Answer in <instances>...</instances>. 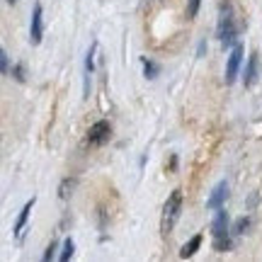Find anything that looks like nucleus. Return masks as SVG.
<instances>
[{
	"label": "nucleus",
	"instance_id": "obj_8",
	"mask_svg": "<svg viewBox=\"0 0 262 262\" xmlns=\"http://www.w3.org/2000/svg\"><path fill=\"white\" fill-rule=\"evenodd\" d=\"M34 202H37V199L32 196L27 204L22 206V211H19V216H17V221H15V233H17V235H22V228L27 226V219H29V214H32V209H34Z\"/></svg>",
	"mask_w": 262,
	"mask_h": 262
},
{
	"label": "nucleus",
	"instance_id": "obj_19",
	"mask_svg": "<svg viewBox=\"0 0 262 262\" xmlns=\"http://www.w3.org/2000/svg\"><path fill=\"white\" fill-rule=\"evenodd\" d=\"M5 3H10V5H15V3H17V0H5Z\"/></svg>",
	"mask_w": 262,
	"mask_h": 262
},
{
	"label": "nucleus",
	"instance_id": "obj_14",
	"mask_svg": "<svg viewBox=\"0 0 262 262\" xmlns=\"http://www.w3.org/2000/svg\"><path fill=\"white\" fill-rule=\"evenodd\" d=\"M0 71H3V75L10 73V61H8V51L5 49H0Z\"/></svg>",
	"mask_w": 262,
	"mask_h": 262
},
{
	"label": "nucleus",
	"instance_id": "obj_7",
	"mask_svg": "<svg viewBox=\"0 0 262 262\" xmlns=\"http://www.w3.org/2000/svg\"><path fill=\"white\" fill-rule=\"evenodd\" d=\"M95 49H97V41H95L93 47L88 49V58H85V85H83V97L90 95V75L95 71Z\"/></svg>",
	"mask_w": 262,
	"mask_h": 262
},
{
	"label": "nucleus",
	"instance_id": "obj_5",
	"mask_svg": "<svg viewBox=\"0 0 262 262\" xmlns=\"http://www.w3.org/2000/svg\"><path fill=\"white\" fill-rule=\"evenodd\" d=\"M226 231H228V214H226L224 206H219L214 224H211V233H214V238H226Z\"/></svg>",
	"mask_w": 262,
	"mask_h": 262
},
{
	"label": "nucleus",
	"instance_id": "obj_17",
	"mask_svg": "<svg viewBox=\"0 0 262 262\" xmlns=\"http://www.w3.org/2000/svg\"><path fill=\"white\" fill-rule=\"evenodd\" d=\"M54 250H56V245L51 243L49 245V250H47V255H44V260H51V257H54Z\"/></svg>",
	"mask_w": 262,
	"mask_h": 262
},
{
	"label": "nucleus",
	"instance_id": "obj_13",
	"mask_svg": "<svg viewBox=\"0 0 262 262\" xmlns=\"http://www.w3.org/2000/svg\"><path fill=\"white\" fill-rule=\"evenodd\" d=\"M250 226V219L248 216H241L238 221H235V226H233V233H245V228Z\"/></svg>",
	"mask_w": 262,
	"mask_h": 262
},
{
	"label": "nucleus",
	"instance_id": "obj_9",
	"mask_svg": "<svg viewBox=\"0 0 262 262\" xmlns=\"http://www.w3.org/2000/svg\"><path fill=\"white\" fill-rule=\"evenodd\" d=\"M257 63H260L257 54H250V58H248V68H245V78H243L245 88H250V85L255 83V78H257Z\"/></svg>",
	"mask_w": 262,
	"mask_h": 262
},
{
	"label": "nucleus",
	"instance_id": "obj_2",
	"mask_svg": "<svg viewBox=\"0 0 262 262\" xmlns=\"http://www.w3.org/2000/svg\"><path fill=\"white\" fill-rule=\"evenodd\" d=\"M241 61H243V47L235 44L231 56H228V63H226V85H233L235 75H238V68H241Z\"/></svg>",
	"mask_w": 262,
	"mask_h": 262
},
{
	"label": "nucleus",
	"instance_id": "obj_1",
	"mask_svg": "<svg viewBox=\"0 0 262 262\" xmlns=\"http://www.w3.org/2000/svg\"><path fill=\"white\" fill-rule=\"evenodd\" d=\"M180 211H182V192H180V189H175V192H172V194L168 196V202H165V206H163L160 231H163L165 235H168L170 231H172V226L178 224Z\"/></svg>",
	"mask_w": 262,
	"mask_h": 262
},
{
	"label": "nucleus",
	"instance_id": "obj_3",
	"mask_svg": "<svg viewBox=\"0 0 262 262\" xmlns=\"http://www.w3.org/2000/svg\"><path fill=\"white\" fill-rule=\"evenodd\" d=\"M110 139V122H95L88 131V143L90 146H102L104 141Z\"/></svg>",
	"mask_w": 262,
	"mask_h": 262
},
{
	"label": "nucleus",
	"instance_id": "obj_16",
	"mask_svg": "<svg viewBox=\"0 0 262 262\" xmlns=\"http://www.w3.org/2000/svg\"><path fill=\"white\" fill-rule=\"evenodd\" d=\"M199 3H202V0H189V10H187V17H194L196 12H199Z\"/></svg>",
	"mask_w": 262,
	"mask_h": 262
},
{
	"label": "nucleus",
	"instance_id": "obj_18",
	"mask_svg": "<svg viewBox=\"0 0 262 262\" xmlns=\"http://www.w3.org/2000/svg\"><path fill=\"white\" fill-rule=\"evenodd\" d=\"M12 73H15L17 80H25V75H22V66H15V71H12Z\"/></svg>",
	"mask_w": 262,
	"mask_h": 262
},
{
	"label": "nucleus",
	"instance_id": "obj_11",
	"mask_svg": "<svg viewBox=\"0 0 262 262\" xmlns=\"http://www.w3.org/2000/svg\"><path fill=\"white\" fill-rule=\"evenodd\" d=\"M143 73H146V78H156V75L160 73V66L158 63H153V61H148V58H143Z\"/></svg>",
	"mask_w": 262,
	"mask_h": 262
},
{
	"label": "nucleus",
	"instance_id": "obj_10",
	"mask_svg": "<svg viewBox=\"0 0 262 262\" xmlns=\"http://www.w3.org/2000/svg\"><path fill=\"white\" fill-rule=\"evenodd\" d=\"M199 245H202V235H192V238H189V243L182 245V250H180V257H185V260H187V257H192V255L199 250Z\"/></svg>",
	"mask_w": 262,
	"mask_h": 262
},
{
	"label": "nucleus",
	"instance_id": "obj_6",
	"mask_svg": "<svg viewBox=\"0 0 262 262\" xmlns=\"http://www.w3.org/2000/svg\"><path fill=\"white\" fill-rule=\"evenodd\" d=\"M226 196H228V185H226V180H224V182L216 185L214 192H211V196L206 199V209H219V206H224Z\"/></svg>",
	"mask_w": 262,
	"mask_h": 262
},
{
	"label": "nucleus",
	"instance_id": "obj_4",
	"mask_svg": "<svg viewBox=\"0 0 262 262\" xmlns=\"http://www.w3.org/2000/svg\"><path fill=\"white\" fill-rule=\"evenodd\" d=\"M41 34H44V22H41V5H34L32 10V25H29V41L32 44H39L41 41Z\"/></svg>",
	"mask_w": 262,
	"mask_h": 262
},
{
	"label": "nucleus",
	"instance_id": "obj_12",
	"mask_svg": "<svg viewBox=\"0 0 262 262\" xmlns=\"http://www.w3.org/2000/svg\"><path fill=\"white\" fill-rule=\"evenodd\" d=\"M73 250H75V245H73V241L68 238L63 243V253H61V262H68L71 257H73Z\"/></svg>",
	"mask_w": 262,
	"mask_h": 262
},
{
	"label": "nucleus",
	"instance_id": "obj_15",
	"mask_svg": "<svg viewBox=\"0 0 262 262\" xmlns=\"http://www.w3.org/2000/svg\"><path fill=\"white\" fill-rule=\"evenodd\" d=\"M73 187H75V180H66L63 185H61V192H58V194H61V199H66V196L71 194L68 189H73Z\"/></svg>",
	"mask_w": 262,
	"mask_h": 262
}]
</instances>
